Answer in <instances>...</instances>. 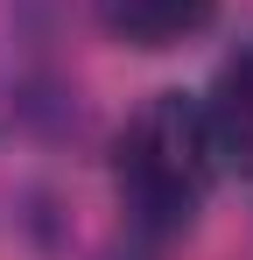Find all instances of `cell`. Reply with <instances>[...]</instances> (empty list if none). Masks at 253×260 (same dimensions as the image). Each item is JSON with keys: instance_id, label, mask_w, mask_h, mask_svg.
<instances>
[{"instance_id": "obj_1", "label": "cell", "mask_w": 253, "mask_h": 260, "mask_svg": "<svg viewBox=\"0 0 253 260\" xmlns=\"http://www.w3.org/2000/svg\"><path fill=\"white\" fill-rule=\"evenodd\" d=\"M218 183V148L204 127V99L155 91L113 141V197L141 239H183Z\"/></svg>"}, {"instance_id": "obj_2", "label": "cell", "mask_w": 253, "mask_h": 260, "mask_svg": "<svg viewBox=\"0 0 253 260\" xmlns=\"http://www.w3.org/2000/svg\"><path fill=\"white\" fill-rule=\"evenodd\" d=\"M99 28L126 49H176L190 36H204L218 0H91Z\"/></svg>"}, {"instance_id": "obj_3", "label": "cell", "mask_w": 253, "mask_h": 260, "mask_svg": "<svg viewBox=\"0 0 253 260\" xmlns=\"http://www.w3.org/2000/svg\"><path fill=\"white\" fill-rule=\"evenodd\" d=\"M204 127H211V148H218V169L253 176V43L218 63L211 99H204Z\"/></svg>"}]
</instances>
